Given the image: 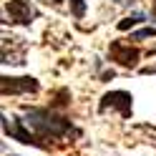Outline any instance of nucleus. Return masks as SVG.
Masks as SVG:
<instances>
[{"label": "nucleus", "mask_w": 156, "mask_h": 156, "mask_svg": "<svg viewBox=\"0 0 156 156\" xmlns=\"http://www.w3.org/2000/svg\"><path fill=\"white\" fill-rule=\"evenodd\" d=\"M25 123L35 131L38 139H63L73 131L71 121L66 116H58L51 108H25Z\"/></svg>", "instance_id": "nucleus-1"}, {"label": "nucleus", "mask_w": 156, "mask_h": 156, "mask_svg": "<svg viewBox=\"0 0 156 156\" xmlns=\"http://www.w3.org/2000/svg\"><path fill=\"white\" fill-rule=\"evenodd\" d=\"M3 131H5L8 136H10V139L20 141V144L43 146V144H41V139H38V136H33L30 131H25V129H23V121H18L15 116H8V113H3Z\"/></svg>", "instance_id": "nucleus-2"}, {"label": "nucleus", "mask_w": 156, "mask_h": 156, "mask_svg": "<svg viewBox=\"0 0 156 156\" xmlns=\"http://www.w3.org/2000/svg\"><path fill=\"white\" fill-rule=\"evenodd\" d=\"M5 10L10 15V20L18 23V25H28V23H33L38 18V10L28 3V0H10V3L5 5Z\"/></svg>", "instance_id": "nucleus-3"}, {"label": "nucleus", "mask_w": 156, "mask_h": 156, "mask_svg": "<svg viewBox=\"0 0 156 156\" xmlns=\"http://www.w3.org/2000/svg\"><path fill=\"white\" fill-rule=\"evenodd\" d=\"M131 93H126V91H111V93H106L103 98H101V106H98V111H106V108H119L123 119H129L131 116Z\"/></svg>", "instance_id": "nucleus-4"}, {"label": "nucleus", "mask_w": 156, "mask_h": 156, "mask_svg": "<svg viewBox=\"0 0 156 156\" xmlns=\"http://www.w3.org/2000/svg\"><path fill=\"white\" fill-rule=\"evenodd\" d=\"M108 55H111V61L121 63V66H126V68H133L136 63H139V58H141L139 48H131V45H126V43H121V41H113V43H111Z\"/></svg>", "instance_id": "nucleus-5"}, {"label": "nucleus", "mask_w": 156, "mask_h": 156, "mask_svg": "<svg viewBox=\"0 0 156 156\" xmlns=\"http://www.w3.org/2000/svg\"><path fill=\"white\" fill-rule=\"evenodd\" d=\"M41 86H38L35 78L30 76H23V78H3V83H0V91H3V96H15V93H35Z\"/></svg>", "instance_id": "nucleus-6"}, {"label": "nucleus", "mask_w": 156, "mask_h": 156, "mask_svg": "<svg viewBox=\"0 0 156 156\" xmlns=\"http://www.w3.org/2000/svg\"><path fill=\"white\" fill-rule=\"evenodd\" d=\"M144 20H146V15H144V13H133V15L123 18V20L119 23V30H129L131 25H136V23H144Z\"/></svg>", "instance_id": "nucleus-7"}, {"label": "nucleus", "mask_w": 156, "mask_h": 156, "mask_svg": "<svg viewBox=\"0 0 156 156\" xmlns=\"http://www.w3.org/2000/svg\"><path fill=\"white\" fill-rule=\"evenodd\" d=\"M154 35H156V28H144L139 33H131L129 41H144V38H154Z\"/></svg>", "instance_id": "nucleus-8"}, {"label": "nucleus", "mask_w": 156, "mask_h": 156, "mask_svg": "<svg viewBox=\"0 0 156 156\" xmlns=\"http://www.w3.org/2000/svg\"><path fill=\"white\" fill-rule=\"evenodd\" d=\"M71 10H73L76 18H83L86 15V3L83 0H71Z\"/></svg>", "instance_id": "nucleus-9"}, {"label": "nucleus", "mask_w": 156, "mask_h": 156, "mask_svg": "<svg viewBox=\"0 0 156 156\" xmlns=\"http://www.w3.org/2000/svg\"><path fill=\"white\" fill-rule=\"evenodd\" d=\"M116 3H121V5H123V3H129V0H116Z\"/></svg>", "instance_id": "nucleus-10"}, {"label": "nucleus", "mask_w": 156, "mask_h": 156, "mask_svg": "<svg viewBox=\"0 0 156 156\" xmlns=\"http://www.w3.org/2000/svg\"><path fill=\"white\" fill-rule=\"evenodd\" d=\"M53 3H55V5H58V3H63V0H53Z\"/></svg>", "instance_id": "nucleus-11"}, {"label": "nucleus", "mask_w": 156, "mask_h": 156, "mask_svg": "<svg viewBox=\"0 0 156 156\" xmlns=\"http://www.w3.org/2000/svg\"><path fill=\"white\" fill-rule=\"evenodd\" d=\"M154 18H156V10H154Z\"/></svg>", "instance_id": "nucleus-12"}]
</instances>
